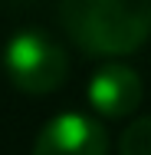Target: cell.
Here are the masks:
<instances>
[{
    "mask_svg": "<svg viewBox=\"0 0 151 155\" xmlns=\"http://www.w3.org/2000/svg\"><path fill=\"white\" fill-rule=\"evenodd\" d=\"M69 40L92 56H125L148 43L151 0H59Z\"/></svg>",
    "mask_w": 151,
    "mask_h": 155,
    "instance_id": "cell-1",
    "label": "cell"
},
{
    "mask_svg": "<svg viewBox=\"0 0 151 155\" xmlns=\"http://www.w3.org/2000/svg\"><path fill=\"white\" fill-rule=\"evenodd\" d=\"M3 69L20 93L46 96V93H56L66 83L69 56L59 46V40H53L46 30L27 27V30H17L7 40Z\"/></svg>",
    "mask_w": 151,
    "mask_h": 155,
    "instance_id": "cell-2",
    "label": "cell"
},
{
    "mask_svg": "<svg viewBox=\"0 0 151 155\" xmlns=\"http://www.w3.org/2000/svg\"><path fill=\"white\" fill-rule=\"evenodd\" d=\"M30 155H109V135L95 116L66 109L39 129Z\"/></svg>",
    "mask_w": 151,
    "mask_h": 155,
    "instance_id": "cell-3",
    "label": "cell"
},
{
    "mask_svg": "<svg viewBox=\"0 0 151 155\" xmlns=\"http://www.w3.org/2000/svg\"><path fill=\"white\" fill-rule=\"evenodd\" d=\"M141 96H145L141 76L125 63H105L89 79V102L105 119H125L138 112Z\"/></svg>",
    "mask_w": 151,
    "mask_h": 155,
    "instance_id": "cell-4",
    "label": "cell"
},
{
    "mask_svg": "<svg viewBox=\"0 0 151 155\" xmlns=\"http://www.w3.org/2000/svg\"><path fill=\"white\" fill-rule=\"evenodd\" d=\"M118 155H151V116H141L121 132Z\"/></svg>",
    "mask_w": 151,
    "mask_h": 155,
    "instance_id": "cell-5",
    "label": "cell"
}]
</instances>
